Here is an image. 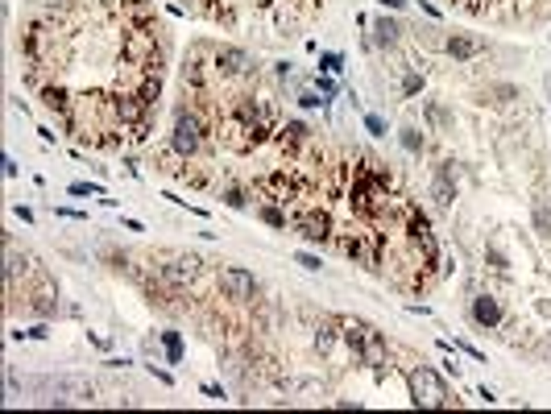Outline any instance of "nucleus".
<instances>
[{
  "mask_svg": "<svg viewBox=\"0 0 551 414\" xmlns=\"http://www.w3.org/2000/svg\"><path fill=\"white\" fill-rule=\"evenodd\" d=\"M25 270H29V257H25V253H17V249H12V241H4V282L12 286V282H17V274H25Z\"/></svg>",
  "mask_w": 551,
  "mask_h": 414,
  "instance_id": "nucleus-18",
  "label": "nucleus"
},
{
  "mask_svg": "<svg viewBox=\"0 0 551 414\" xmlns=\"http://www.w3.org/2000/svg\"><path fill=\"white\" fill-rule=\"evenodd\" d=\"M112 116H116L120 124H137V120L149 116V108H145V104L137 100V91H133V95H116V100H112Z\"/></svg>",
  "mask_w": 551,
  "mask_h": 414,
  "instance_id": "nucleus-11",
  "label": "nucleus"
},
{
  "mask_svg": "<svg viewBox=\"0 0 551 414\" xmlns=\"http://www.w3.org/2000/svg\"><path fill=\"white\" fill-rule=\"evenodd\" d=\"M224 203H228V207H236V211H241V207H245V203H249V195H245V191H224Z\"/></svg>",
  "mask_w": 551,
  "mask_h": 414,
  "instance_id": "nucleus-34",
  "label": "nucleus"
},
{
  "mask_svg": "<svg viewBox=\"0 0 551 414\" xmlns=\"http://www.w3.org/2000/svg\"><path fill=\"white\" fill-rule=\"evenodd\" d=\"M473 323L477 328H498L502 323V307H498L494 294H477L473 299Z\"/></svg>",
  "mask_w": 551,
  "mask_h": 414,
  "instance_id": "nucleus-12",
  "label": "nucleus"
},
{
  "mask_svg": "<svg viewBox=\"0 0 551 414\" xmlns=\"http://www.w3.org/2000/svg\"><path fill=\"white\" fill-rule=\"evenodd\" d=\"M41 104H46L58 120H71V100H66L62 87H41Z\"/></svg>",
  "mask_w": 551,
  "mask_h": 414,
  "instance_id": "nucleus-17",
  "label": "nucleus"
},
{
  "mask_svg": "<svg viewBox=\"0 0 551 414\" xmlns=\"http://www.w3.org/2000/svg\"><path fill=\"white\" fill-rule=\"evenodd\" d=\"M411 241H415V249L423 253V261H427V265H436V261H440V241H436V232H431V228H427V232H419V236H411Z\"/></svg>",
  "mask_w": 551,
  "mask_h": 414,
  "instance_id": "nucleus-21",
  "label": "nucleus"
},
{
  "mask_svg": "<svg viewBox=\"0 0 551 414\" xmlns=\"http://www.w3.org/2000/svg\"><path fill=\"white\" fill-rule=\"evenodd\" d=\"M357 361H361V365H369V369H386V361H390V348H386V340H382V332H377V328H369V336L361 340V348H357Z\"/></svg>",
  "mask_w": 551,
  "mask_h": 414,
  "instance_id": "nucleus-7",
  "label": "nucleus"
},
{
  "mask_svg": "<svg viewBox=\"0 0 551 414\" xmlns=\"http://www.w3.org/2000/svg\"><path fill=\"white\" fill-rule=\"evenodd\" d=\"M398 145L407 149V153H423V137H419V129H398Z\"/></svg>",
  "mask_w": 551,
  "mask_h": 414,
  "instance_id": "nucleus-26",
  "label": "nucleus"
},
{
  "mask_svg": "<svg viewBox=\"0 0 551 414\" xmlns=\"http://www.w3.org/2000/svg\"><path fill=\"white\" fill-rule=\"evenodd\" d=\"M365 133H373V137H386V120L369 112V116H365Z\"/></svg>",
  "mask_w": 551,
  "mask_h": 414,
  "instance_id": "nucleus-32",
  "label": "nucleus"
},
{
  "mask_svg": "<svg viewBox=\"0 0 551 414\" xmlns=\"http://www.w3.org/2000/svg\"><path fill=\"white\" fill-rule=\"evenodd\" d=\"M514 100H519V87H514V83H489V87H481V104L506 108V104H514Z\"/></svg>",
  "mask_w": 551,
  "mask_h": 414,
  "instance_id": "nucleus-15",
  "label": "nucleus"
},
{
  "mask_svg": "<svg viewBox=\"0 0 551 414\" xmlns=\"http://www.w3.org/2000/svg\"><path fill=\"white\" fill-rule=\"evenodd\" d=\"M299 104H303V108H315V104H319V95H315V91H303V95H299Z\"/></svg>",
  "mask_w": 551,
  "mask_h": 414,
  "instance_id": "nucleus-36",
  "label": "nucleus"
},
{
  "mask_svg": "<svg viewBox=\"0 0 551 414\" xmlns=\"http://www.w3.org/2000/svg\"><path fill=\"white\" fill-rule=\"evenodd\" d=\"M307 141H311V129H307L303 120H290V124L282 129V145H286V149H299V145H307Z\"/></svg>",
  "mask_w": 551,
  "mask_h": 414,
  "instance_id": "nucleus-20",
  "label": "nucleus"
},
{
  "mask_svg": "<svg viewBox=\"0 0 551 414\" xmlns=\"http://www.w3.org/2000/svg\"><path fill=\"white\" fill-rule=\"evenodd\" d=\"M220 294L232 299V303H253L257 278L249 270H241V265H228V270H220Z\"/></svg>",
  "mask_w": 551,
  "mask_h": 414,
  "instance_id": "nucleus-4",
  "label": "nucleus"
},
{
  "mask_svg": "<svg viewBox=\"0 0 551 414\" xmlns=\"http://www.w3.org/2000/svg\"><path fill=\"white\" fill-rule=\"evenodd\" d=\"M531 224H535V232H539L543 241H551V207H548V203H535V216H531Z\"/></svg>",
  "mask_w": 551,
  "mask_h": 414,
  "instance_id": "nucleus-25",
  "label": "nucleus"
},
{
  "mask_svg": "<svg viewBox=\"0 0 551 414\" xmlns=\"http://www.w3.org/2000/svg\"><path fill=\"white\" fill-rule=\"evenodd\" d=\"M120 54L133 66H145V70H158V62H162V50L153 41V29H129V37L120 41Z\"/></svg>",
  "mask_w": 551,
  "mask_h": 414,
  "instance_id": "nucleus-3",
  "label": "nucleus"
},
{
  "mask_svg": "<svg viewBox=\"0 0 551 414\" xmlns=\"http://www.w3.org/2000/svg\"><path fill=\"white\" fill-rule=\"evenodd\" d=\"M203 133H207L203 120H199L195 112L183 108V112L174 116V129H170V149H174L178 158H195V153L203 149Z\"/></svg>",
  "mask_w": 551,
  "mask_h": 414,
  "instance_id": "nucleus-2",
  "label": "nucleus"
},
{
  "mask_svg": "<svg viewBox=\"0 0 551 414\" xmlns=\"http://www.w3.org/2000/svg\"><path fill=\"white\" fill-rule=\"evenodd\" d=\"M398 37H402V25H398L394 17H377V21H373V41H377V46L390 50V46H398Z\"/></svg>",
  "mask_w": 551,
  "mask_h": 414,
  "instance_id": "nucleus-14",
  "label": "nucleus"
},
{
  "mask_svg": "<svg viewBox=\"0 0 551 414\" xmlns=\"http://www.w3.org/2000/svg\"><path fill=\"white\" fill-rule=\"evenodd\" d=\"M319 66H324V75H340L344 70V54H324Z\"/></svg>",
  "mask_w": 551,
  "mask_h": 414,
  "instance_id": "nucleus-29",
  "label": "nucleus"
},
{
  "mask_svg": "<svg viewBox=\"0 0 551 414\" xmlns=\"http://www.w3.org/2000/svg\"><path fill=\"white\" fill-rule=\"evenodd\" d=\"M54 390H58L62 398H71V402H91V394H95V386H91L87 377H58Z\"/></svg>",
  "mask_w": 551,
  "mask_h": 414,
  "instance_id": "nucleus-13",
  "label": "nucleus"
},
{
  "mask_svg": "<svg viewBox=\"0 0 551 414\" xmlns=\"http://www.w3.org/2000/svg\"><path fill=\"white\" fill-rule=\"evenodd\" d=\"M295 228H299V236H303V241L324 245V241L332 236V216H328L324 207H307V211H299V216H295Z\"/></svg>",
  "mask_w": 551,
  "mask_h": 414,
  "instance_id": "nucleus-5",
  "label": "nucleus"
},
{
  "mask_svg": "<svg viewBox=\"0 0 551 414\" xmlns=\"http://www.w3.org/2000/svg\"><path fill=\"white\" fill-rule=\"evenodd\" d=\"M407 386H411V402H415L419 411H440V406H448V402H452V398H448V386H444V377H440L436 369H427V365L411 369Z\"/></svg>",
  "mask_w": 551,
  "mask_h": 414,
  "instance_id": "nucleus-1",
  "label": "nucleus"
},
{
  "mask_svg": "<svg viewBox=\"0 0 551 414\" xmlns=\"http://www.w3.org/2000/svg\"><path fill=\"white\" fill-rule=\"evenodd\" d=\"M212 62H216V70H220L224 79H241V75H249V70H253V58H249L241 46H220Z\"/></svg>",
  "mask_w": 551,
  "mask_h": 414,
  "instance_id": "nucleus-6",
  "label": "nucleus"
},
{
  "mask_svg": "<svg viewBox=\"0 0 551 414\" xmlns=\"http://www.w3.org/2000/svg\"><path fill=\"white\" fill-rule=\"evenodd\" d=\"M54 307H58V290H54V286H41V290L33 294V311H37V315H54Z\"/></svg>",
  "mask_w": 551,
  "mask_h": 414,
  "instance_id": "nucleus-23",
  "label": "nucleus"
},
{
  "mask_svg": "<svg viewBox=\"0 0 551 414\" xmlns=\"http://www.w3.org/2000/svg\"><path fill=\"white\" fill-rule=\"evenodd\" d=\"M377 4H386V8H407V0H377Z\"/></svg>",
  "mask_w": 551,
  "mask_h": 414,
  "instance_id": "nucleus-38",
  "label": "nucleus"
},
{
  "mask_svg": "<svg viewBox=\"0 0 551 414\" xmlns=\"http://www.w3.org/2000/svg\"><path fill=\"white\" fill-rule=\"evenodd\" d=\"M295 261H299L303 270H311V274L319 270V257H315V253H295Z\"/></svg>",
  "mask_w": 551,
  "mask_h": 414,
  "instance_id": "nucleus-35",
  "label": "nucleus"
},
{
  "mask_svg": "<svg viewBox=\"0 0 551 414\" xmlns=\"http://www.w3.org/2000/svg\"><path fill=\"white\" fill-rule=\"evenodd\" d=\"M162 278H166L170 286H178V290L191 286V282L199 278V257H191V253H187V257H174L170 265H162Z\"/></svg>",
  "mask_w": 551,
  "mask_h": 414,
  "instance_id": "nucleus-8",
  "label": "nucleus"
},
{
  "mask_svg": "<svg viewBox=\"0 0 551 414\" xmlns=\"http://www.w3.org/2000/svg\"><path fill=\"white\" fill-rule=\"evenodd\" d=\"M485 261H489L494 270H502V274L510 270V261H506V253H502V249H494V245H485Z\"/></svg>",
  "mask_w": 551,
  "mask_h": 414,
  "instance_id": "nucleus-30",
  "label": "nucleus"
},
{
  "mask_svg": "<svg viewBox=\"0 0 551 414\" xmlns=\"http://www.w3.org/2000/svg\"><path fill=\"white\" fill-rule=\"evenodd\" d=\"M340 336H344V332H340V319H324V323L315 328V348H319V357H328V352L336 348Z\"/></svg>",
  "mask_w": 551,
  "mask_h": 414,
  "instance_id": "nucleus-16",
  "label": "nucleus"
},
{
  "mask_svg": "<svg viewBox=\"0 0 551 414\" xmlns=\"http://www.w3.org/2000/svg\"><path fill=\"white\" fill-rule=\"evenodd\" d=\"M419 91H423V75H419V70H407V75H402V95L411 100V95H419Z\"/></svg>",
  "mask_w": 551,
  "mask_h": 414,
  "instance_id": "nucleus-28",
  "label": "nucleus"
},
{
  "mask_svg": "<svg viewBox=\"0 0 551 414\" xmlns=\"http://www.w3.org/2000/svg\"><path fill=\"white\" fill-rule=\"evenodd\" d=\"M315 87H319V95H324V100H332V95H336V91H340V87H336V79H332V75H319V79H315Z\"/></svg>",
  "mask_w": 551,
  "mask_h": 414,
  "instance_id": "nucleus-31",
  "label": "nucleus"
},
{
  "mask_svg": "<svg viewBox=\"0 0 551 414\" xmlns=\"http://www.w3.org/2000/svg\"><path fill=\"white\" fill-rule=\"evenodd\" d=\"M257 216H261L270 228H286V211H282V207H274V203H261V207H257Z\"/></svg>",
  "mask_w": 551,
  "mask_h": 414,
  "instance_id": "nucleus-27",
  "label": "nucleus"
},
{
  "mask_svg": "<svg viewBox=\"0 0 551 414\" xmlns=\"http://www.w3.org/2000/svg\"><path fill=\"white\" fill-rule=\"evenodd\" d=\"M162 348H166V361H170V365L183 361V336H178V332H162Z\"/></svg>",
  "mask_w": 551,
  "mask_h": 414,
  "instance_id": "nucleus-24",
  "label": "nucleus"
},
{
  "mask_svg": "<svg viewBox=\"0 0 551 414\" xmlns=\"http://www.w3.org/2000/svg\"><path fill=\"white\" fill-rule=\"evenodd\" d=\"M71 195H104L100 182H71Z\"/></svg>",
  "mask_w": 551,
  "mask_h": 414,
  "instance_id": "nucleus-33",
  "label": "nucleus"
},
{
  "mask_svg": "<svg viewBox=\"0 0 551 414\" xmlns=\"http://www.w3.org/2000/svg\"><path fill=\"white\" fill-rule=\"evenodd\" d=\"M431 199H436L440 207H452V203H456V170H452V162H444V166L436 170V182H431Z\"/></svg>",
  "mask_w": 551,
  "mask_h": 414,
  "instance_id": "nucleus-9",
  "label": "nucleus"
},
{
  "mask_svg": "<svg viewBox=\"0 0 551 414\" xmlns=\"http://www.w3.org/2000/svg\"><path fill=\"white\" fill-rule=\"evenodd\" d=\"M149 373H153V377H158V382H162V386H174V377H170V373H166V369H153V365H149Z\"/></svg>",
  "mask_w": 551,
  "mask_h": 414,
  "instance_id": "nucleus-37",
  "label": "nucleus"
},
{
  "mask_svg": "<svg viewBox=\"0 0 551 414\" xmlns=\"http://www.w3.org/2000/svg\"><path fill=\"white\" fill-rule=\"evenodd\" d=\"M444 50H448L456 62H469V58H477V54L485 50V41H481V37H473V33H452V37L444 41Z\"/></svg>",
  "mask_w": 551,
  "mask_h": 414,
  "instance_id": "nucleus-10",
  "label": "nucleus"
},
{
  "mask_svg": "<svg viewBox=\"0 0 551 414\" xmlns=\"http://www.w3.org/2000/svg\"><path fill=\"white\" fill-rule=\"evenodd\" d=\"M183 87L203 91V62H199V58H187V62H183Z\"/></svg>",
  "mask_w": 551,
  "mask_h": 414,
  "instance_id": "nucleus-22",
  "label": "nucleus"
},
{
  "mask_svg": "<svg viewBox=\"0 0 551 414\" xmlns=\"http://www.w3.org/2000/svg\"><path fill=\"white\" fill-rule=\"evenodd\" d=\"M423 112H427L431 129H440V133H452V112H448L440 100H427V104H423Z\"/></svg>",
  "mask_w": 551,
  "mask_h": 414,
  "instance_id": "nucleus-19",
  "label": "nucleus"
}]
</instances>
